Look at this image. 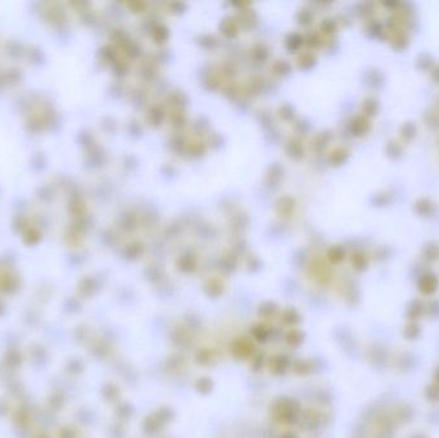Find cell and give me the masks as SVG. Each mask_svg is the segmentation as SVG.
Returning <instances> with one entry per match:
<instances>
[]
</instances>
